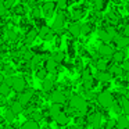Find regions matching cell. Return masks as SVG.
<instances>
[{
  "instance_id": "obj_24",
  "label": "cell",
  "mask_w": 129,
  "mask_h": 129,
  "mask_svg": "<svg viewBox=\"0 0 129 129\" xmlns=\"http://www.w3.org/2000/svg\"><path fill=\"white\" fill-rule=\"evenodd\" d=\"M70 119H71V117H70V115H68L67 112L61 111V112L58 114V117H57L54 121H56V122L58 123L60 126H64V125H67V123L70 122Z\"/></svg>"
},
{
  "instance_id": "obj_13",
  "label": "cell",
  "mask_w": 129,
  "mask_h": 129,
  "mask_svg": "<svg viewBox=\"0 0 129 129\" xmlns=\"http://www.w3.org/2000/svg\"><path fill=\"white\" fill-rule=\"evenodd\" d=\"M34 89H26V90H24L22 93H20L18 94V101H20L21 104H22L24 107L25 106H28L29 103H31V100H32V97H34Z\"/></svg>"
},
{
  "instance_id": "obj_37",
  "label": "cell",
  "mask_w": 129,
  "mask_h": 129,
  "mask_svg": "<svg viewBox=\"0 0 129 129\" xmlns=\"http://www.w3.org/2000/svg\"><path fill=\"white\" fill-rule=\"evenodd\" d=\"M126 97H128V99H129V90H128V94H126Z\"/></svg>"
},
{
  "instance_id": "obj_8",
  "label": "cell",
  "mask_w": 129,
  "mask_h": 129,
  "mask_svg": "<svg viewBox=\"0 0 129 129\" xmlns=\"http://www.w3.org/2000/svg\"><path fill=\"white\" fill-rule=\"evenodd\" d=\"M111 43H112V46H115V49L126 50V49H129V36H125L123 34H118L112 39Z\"/></svg>"
},
{
  "instance_id": "obj_1",
  "label": "cell",
  "mask_w": 129,
  "mask_h": 129,
  "mask_svg": "<svg viewBox=\"0 0 129 129\" xmlns=\"http://www.w3.org/2000/svg\"><path fill=\"white\" fill-rule=\"evenodd\" d=\"M70 107L74 111H78L81 114H85L87 111V100L81 94H71L70 97Z\"/></svg>"
},
{
  "instance_id": "obj_25",
  "label": "cell",
  "mask_w": 129,
  "mask_h": 129,
  "mask_svg": "<svg viewBox=\"0 0 129 129\" xmlns=\"http://www.w3.org/2000/svg\"><path fill=\"white\" fill-rule=\"evenodd\" d=\"M61 111H62L61 104H51V106L49 107V115H50L51 118H54V119L58 117V114H60Z\"/></svg>"
},
{
  "instance_id": "obj_19",
  "label": "cell",
  "mask_w": 129,
  "mask_h": 129,
  "mask_svg": "<svg viewBox=\"0 0 129 129\" xmlns=\"http://www.w3.org/2000/svg\"><path fill=\"white\" fill-rule=\"evenodd\" d=\"M97 38L101 43H111L112 39H114L104 28H97Z\"/></svg>"
},
{
  "instance_id": "obj_28",
  "label": "cell",
  "mask_w": 129,
  "mask_h": 129,
  "mask_svg": "<svg viewBox=\"0 0 129 129\" xmlns=\"http://www.w3.org/2000/svg\"><path fill=\"white\" fill-rule=\"evenodd\" d=\"M11 86H9L7 83H2L0 85V96H3V97H9L10 93H11Z\"/></svg>"
},
{
  "instance_id": "obj_11",
  "label": "cell",
  "mask_w": 129,
  "mask_h": 129,
  "mask_svg": "<svg viewBox=\"0 0 129 129\" xmlns=\"http://www.w3.org/2000/svg\"><path fill=\"white\" fill-rule=\"evenodd\" d=\"M96 31H97V25H96V24L90 22V21L82 22V36L89 38L90 35H93Z\"/></svg>"
},
{
  "instance_id": "obj_10",
  "label": "cell",
  "mask_w": 129,
  "mask_h": 129,
  "mask_svg": "<svg viewBox=\"0 0 129 129\" xmlns=\"http://www.w3.org/2000/svg\"><path fill=\"white\" fill-rule=\"evenodd\" d=\"M38 32H39V38L42 40H45V42H50V40H53L54 36H56V32L51 28V25L43 26V28H40Z\"/></svg>"
},
{
  "instance_id": "obj_14",
  "label": "cell",
  "mask_w": 129,
  "mask_h": 129,
  "mask_svg": "<svg viewBox=\"0 0 129 129\" xmlns=\"http://www.w3.org/2000/svg\"><path fill=\"white\" fill-rule=\"evenodd\" d=\"M50 100L53 104H64L65 100H67V96L61 90H53L50 93Z\"/></svg>"
},
{
  "instance_id": "obj_7",
  "label": "cell",
  "mask_w": 129,
  "mask_h": 129,
  "mask_svg": "<svg viewBox=\"0 0 129 129\" xmlns=\"http://www.w3.org/2000/svg\"><path fill=\"white\" fill-rule=\"evenodd\" d=\"M115 50H117V49L112 46V43H101V45L97 47V54L100 57L111 60V57H112V54H114Z\"/></svg>"
},
{
  "instance_id": "obj_22",
  "label": "cell",
  "mask_w": 129,
  "mask_h": 129,
  "mask_svg": "<svg viewBox=\"0 0 129 129\" xmlns=\"http://www.w3.org/2000/svg\"><path fill=\"white\" fill-rule=\"evenodd\" d=\"M65 56H67V53H65V51H62V50H60V49H57L56 51H53V53H51L50 57L57 62V64H62V62L65 61Z\"/></svg>"
},
{
  "instance_id": "obj_26",
  "label": "cell",
  "mask_w": 129,
  "mask_h": 129,
  "mask_svg": "<svg viewBox=\"0 0 129 129\" xmlns=\"http://www.w3.org/2000/svg\"><path fill=\"white\" fill-rule=\"evenodd\" d=\"M35 75H36L38 79H42V81H45V79L47 78L49 72H47V70H46L45 67H39V68H36V70H35Z\"/></svg>"
},
{
  "instance_id": "obj_20",
  "label": "cell",
  "mask_w": 129,
  "mask_h": 129,
  "mask_svg": "<svg viewBox=\"0 0 129 129\" xmlns=\"http://www.w3.org/2000/svg\"><path fill=\"white\" fill-rule=\"evenodd\" d=\"M117 129H129V118L128 115L121 114L117 118Z\"/></svg>"
},
{
  "instance_id": "obj_29",
  "label": "cell",
  "mask_w": 129,
  "mask_h": 129,
  "mask_svg": "<svg viewBox=\"0 0 129 129\" xmlns=\"http://www.w3.org/2000/svg\"><path fill=\"white\" fill-rule=\"evenodd\" d=\"M15 115H17V114H15L11 108H9L6 112H4V121L9 122V123H13L15 121Z\"/></svg>"
},
{
  "instance_id": "obj_30",
  "label": "cell",
  "mask_w": 129,
  "mask_h": 129,
  "mask_svg": "<svg viewBox=\"0 0 129 129\" xmlns=\"http://www.w3.org/2000/svg\"><path fill=\"white\" fill-rule=\"evenodd\" d=\"M121 108H122V114L129 117V99L128 97H122V100H121Z\"/></svg>"
},
{
  "instance_id": "obj_6",
  "label": "cell",
  "mask_w": 129,
  "mask_h": 129,
  "mask_svg": "<svg viewBox=\"0 0 129 129\" xmlns=\"http://www.w3.org/2000/svg\"><path fill=\"white\" fill-rule=\"evenodd\" d=\"M38 38H39V32H38V29L35 28V26H32L31 29H28L26 32H24V35H22V43L31 47Z\"/></svg>"
},
{
  "instance_id": "obj_5",
  "label": "cell",
  "mask_w": 129,
  "mask_h": 129,
  "mask_svg": "<svg viewBox=\"0 0 129 129\" xmlns=\"http://www.w3.org/2000/svg\"><path fill=\"white\" fill-rule=\"evenodd\" d=\"M10 13H11V15L15 18H22V17H26V15L29 14V7L26 6L25 3L18 2V3L10 10Z\"/></svg>"
},
{
  "instance_id": "obj_12",
  "label": "cell",
  "mask_w": 129,
  "mask_h": 129,
  "mask_svg": "<svg viewBox=\"0 0 129 129\" xmlns=\"http://www.w3.org/2000/svg\"><path fill=\"white\" fill-rule=\"evenodd\" d=\"M111 64H112V61L110 62V58H104V57H99L94 61L96 71H108Z\"/></svg>"
},
{
  "instance_id": "obj_36",
  "label": "cell",
  "mask_w": 129,
  "mask_h": 129,
  "mask_svg": "<svg viewBox=\"0 0 129 129\" xmlns=\"http://www.w3.org/2000/svg\"><path fill=\"white\" fill-rule=\"evenodd\" d=\"M82 2H85V0H74V3L78 4V3H82Z\"/></svg>"
},
{
  "instance_id": "obj_23",
  "label": "cell",
  "mask_w": 129,
  "mask_h": 129,
  "mask_svg": "<svg viewBox=\"0 0 129 129\" xmlns=\"http://www.w3.org/2000/svg\"><path fill=\"white\" fill-rule=\"evenodd\" d=\"M42 90L45 93H47V94H50V93L54 90V81L53 79L46 78L45 81H42Z\"/></svg>"
},
{
  "instance_id": "obj_9",
  "label": "cell",
  "mask_w": 129,
  "mask_h": 129,
  "mask_svg": "<svg viewBox=\"0 0 129 129\" xmlns=\"http://www.w3.org/2000/svg\"><path fill=\"white\" fill-rule=\"evenodd\" d=\"M11 89L14 90L15 93H22L24 90H26V81L24 76H13V85Z\"/></svg>"
},
{
  "instance_id": "obj_33",
  "label": "cell",
  "mask_w": 129,
  "mask_h": 129,
  "mask_svg": "<svg viewBox=\"0 0 129 129\" xmlns=\"http://www.w3.org/2000/svg\"><path fill=\"white\" fill-rule=\"evenodd\" d=\"M104 129H117V118H108L104 125Z\"/></svg>"
},
{
  "instance_id": "obj_21",
  "label": "cell",
  "mask_w": 129,
  "mask_h": 129,
  "mask_svg": "<svg viewBox=\"0 0 129 129\" xmlns=\"http://www.w3.org/2000/svg\"><path fill=\"white\" fill-rule=\"evenodd\" d=\"M58 65L60 64H57L56 61H54L51 57H49L47 60H46L45 62H43V67L47 70V72L49 74H53V72H57V68H58Z\"/></svg>"
},
{
  "instance_id": "obj_31",
  "label": "cell",
  "mask_w": 129,
  "mask_h": 129,
  "mask_svg": "<svg viewBox=\"0 0 129 129\" xmlns=\"http://www.w3.org/2000/svg\"><path fill=\"white\" fill-rule=\"evenodd\" d=\"M10 108L13 110V111L15 112V114H21V112L24 111V106L20 103L18 100H15V101H13V104L10 106Z\"/></svg>"
},
{
  "instance_id": "obj_4",
  "label": "cell",
  "mask_w": 129,
  "mask_h": 129,
  "mask_svg": "<svg viewBox=\"0 0 129 129\" xmlns=\"http://www.w3.org/2000/svg\"><path fill=\"white\" fill-rule=\"evenodd\" d=\"M67 35H68V38H72V39L81 38L82 36V22L71 21L67 26Z\"/></svg>"
},
{
  "instance_id": "obj_17",
  "label": "cell",
  "mask_w": 129,
  "mask_h": 129,
  "mask_svg": "<svg viewBox=\"0 0 129 129\" xmlns=\"http://www.w3.org/2000/svg\"><path fill=\"white\" fill-rule=\"evenodd\" d=\"M101 122H103V115L100 112H93L89 117V123L93 129H100Z\"/></svg>"
},
{
  "instance_id": "obj_27",
  "label": "cell",
  "mask_w": 129,
  "mask_h": 129,
  "mask_svg": "<svg viewBox=\"0 0 129 129\" xmlns=\"http://www.w3.org/2000/svg\"><path fill=\"white\" fill-rule=\"evenodd\" d=\"M20 129H40V128H39V123L35 119H29V121H26Z\"/></svg>"
},
{
  "instance_id": "obj_2",
  "label": "cell",
  "mask_w": 129,
  "mask_h": 129,
  "mask_svg": "<svg viewBox=\"0 0 129 129\" xmlns=\"http://www.w3.org/2000/svg\"><path fill=\"white\" fill-rule=\"evenodd\" d=\"M40 9H42L43 17L46 20H50V18H54V15L57 14V3L56 0H43L40 3Z\"/></svg>"
},
{
  "instance_id": "obj_34",
  "label": "cell",
  "mask_w": 129,
  "mask_h": 129,
  "mask_svg": "<svg viewBox=\"0 0 129 129\" xmlns=\"http://www.w3.org/2000/svg\"><path fill=\"white\" fill-rule=\"evenodd\" d=\"M122 34L125 35V36H129V22L122 26Z\"/></svg>"
},
{
  "instance_id": "obj_32",
  "label": "cell",
  "mask_w": 129,
  "mask_h": 129,
  "mask_svg": "<svg viewBox=\"0 0 129 129\" xmlns=\"http://www.w3.org/2000/svg\"><path fill=\"white\" fill-rule=\"evenodd\" d=\"M46 25H49V24H47V20H46L45 17H40V18H38V20L34 21V26L38 31H39L40 28H43V26H46Z\"/></svg>"
},
{
  "instance_id": "obj_15",
  "label": "cell",
  "mask_w": 129,
  "mask_h": 129,
  "mask_svg": "<svg viewBox=\"0 0 129 129\" xmlns=\"http://www.w3.org/2000/svg\"><path fill=\"white\" fill-rule=\"evenodd\" d=\"M94 78L97 79L100 83H110L114 76H112V74L110 72V71H97V72L94 74Z\"/></svg>"
},
{
  "instance_id": "obj_35",
  "label": "cell",
  "mask_w": 129,
  "mask_h": 129,
  "mask_svg": "<svg viewBox=\"0 0 129 129\" xmlns=\"http://www.w3.org/2000/svg\"><path fill=\"white\" fill-rule=\"evenodd\" d=\"M4 81H6V76H4V74L0 71V85L2 83H4Z\"/></svg>"
},
{
  "instance_id": "obj_3",
  "label": "cell",
  "mask_w": 129,
  "mask_h": 129,
  "mask_svg": "<svg viewBox=\"0 0 129 129\" xmlns=\"http://www.w3.org/2000/svg\"><path fill=\"white\" fill-rule=\"evenodd\" d=\"M96 99H97V103L100 104L104 110L111 108V107L114 106V103H115L114 94H112L111 92H108V90H103V92H100Z\"/></svg>"
},
{
  "instance_id": "obj_16",
  "label": "cell",
  "mask_w": 129,
  "mask_h": 129,
  "mask_svg": "<svg viewBox=\"0 0 129 129\" xmlns=\"http://www.w3.org/2000/svg\"><path fill=\"white\" fill-rule=\"evenodd\" d=\"M111 2L112 0H93V10L100 11V13L107 11V9L111 4Z\"/></svg>"
},
{
  "instance_id": "obj_18",
  "label": "cell",
  "mask_w": 129,
  "mask_h": 129,
  "mask_svg": "<svg viewBox=\"0 0 129 129\" xmlns=\"http://www.w3.org/2000/svg\"><path fill=\"white\" fill-rule=\"evenodd\" d=\"M126 60V53L125 50H119V49H117V50L114 51V54H112L111 57V61L114 62V64H122L123 61Z\"/></svg>"
}]
</instances>
